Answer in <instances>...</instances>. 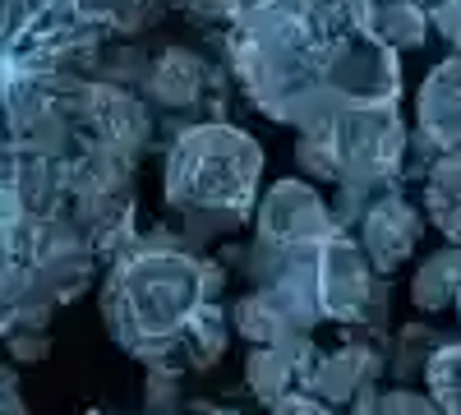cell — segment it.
Returning a JSON list of instances; mask_svg holds the SVG:
<instances>
[{"label":"cell","instance_id":"cell-1","mask_svg":"<svg viewBox=\"0 0 461 415\" xmlns=\"http://www.w3.org/2000/svg\"><path fill=\"white\" fill-rule=\"evenodd\" d=\"M162 0H0V337L51 328L139 236Z\"/></svg>","mask_w":461,"mask_h":415},{"label":"cell","instance_id":"cell-2","mask_svg":"<svg viewBox=\"0 0 461 415\" xmlns=\"http://www.w3.org/2000/svg\"><path fill=\"white\" fill-rule=\"evenodd\" d=\"M226 65L254 111L300 134L402 97L374 0H254L226 32Z\"/></svg>","mask_w":461,"mask_h":415},{"label":"cell","instance_id":"cell-3","mask_svg":"<svg viewBox=\"0 0 461 415\" xmlns=\"http://www.w3.org/2000/svg\"><path fill=\"white\" fill-rule=\"evenodd\" d=\"M226 286V268L217 258H199L176 236H134L111 258L102 282V319L115 347L134 360L176 365L180 369V337L203 300H217Z\"/></svg>","mask_w":461,"mask_h":415},{"label":"cell","instance_id":"cell-4","mask_svg":"<svg viewBox=\"0 0 461 415\" xmlns=\"http://www.w3.org/2000/svg\"><path fill=\"white\" fill-rule=\"evenodd\" d=\"M258 176H263V148L249 130L226 121H194L167 148L162 199L189 226L208 221L203 236L236 231L258 208Z\"/></svg>","mask_w":461,"mask_h":415},{"label":"cell","instance_id":"cell-5","mask_svg":"<svg viewBox=\"0 0 461 415\" xmlns=\"http://www.w3.org/2000/svg\"><path fill=\"white\" fill-rule=\"evenodd\" d=\"M319 310L323 319L337 323H365V328H383L388 300H383L378 273L369 254L360 249V240L351 231H337L319 245Z\"/></svg>","mask_w":461,"mask_h":415},{"label":"cell","instance_id":"cell-6","mask_svg":"<svg viewBox=\"0 0 461 415\" xmlns=\"http://www.w3.org/2000/svg\"><path fill=\"white\" fill-rule=\"evenodd\" d=\"M254 226H258V245H273V249H314L337 231L332 208L310 180H277L254 208Z\"/></svg>","mask_w":461,"mask_h":415},{"label":"cell","instance_id":"cell-7","mask_svg":"<svg viewBox=\"0 0 461 415\" xmlns=\"http://www.w3.org/2000/svg\"><path fill=\"white\" fill-rule=\"evenodd\" d=\"M139 93L152 111L158 106L162 111H189L203 97L221 111V74L189 47H167V51H158V60H148Z\"/></svg>","mask_w":461,"mask_h":415},{"label":"cell","instance_id":"cell-8","mask_svg":"<svg viewBox=\"0 0 461 415\" xmlns=\"http://www.w3.org/2000/svg\"><path fill=\"white\" fill-rule=\"evenodd\" d=\"M378 374H383V351L374 342H365V337H351L341 351L314 356L295 388L310 397H323L328 406H351L365 388H374Z\"/></svg>","mask_w":461,"mask_h":415},{"label":"cell","instance_id":"cell-9","mask_svg":"<svg viewBox=\"0 0 461 415\" xmlns=\"http://www.w3.org/2000/svg\"><path fill=\"white\" fill-rule=\"evenodd\" d=\"M415 139L429 153L461 148V56L438 60L415 97Z\"/></svg>","mask_w":461,"mask_h":415},{"label":"cell","instance_id":"cell-10","mask_svg":"<svg viewBox=\"0 0 461 415\" xmlns=\"http://www.w3.org/2000/svg\"><path fill=\"white\" fill-rule=\"evenodd\" d=\"M420 231H425V226H420V212L397 190H383L360 217V249L369 254L374 273H397L411 258Z\"/></svg>","mask_w":461,"mask_h":415},{"label":"cell","instance_id":"cell-11","mask_svg":"<svg viewBox=\"0 0 461 415\" xmlns=\"http://www.w3.org/2000/svg\"><path fill=\"white\" fill-rule=\"evenodd\" d=\"M230 342L226 332V310L217 305V300H203V305L194 310V319L185 323V337H180V365H189L194 374H208L221 351Z\"/></svg>","mask_w":461,"mask_h":415},{"label":"cell","instance_id":"cell-12","mask_svg":"<svg viewBox=\"0 0 461 415\" xmlns=\"http://www.w3.org/2000/svg\"><path fill=\"white\" fill-rule=\"evenodd\" d=\"M425 203H429V217L434 226L461 245V148L452 153H438V162L429 167V185H425Z\"/></svg>","mask_w":461,"mask_h":415},{"label":"cell","instance_id":"cell-13","mask_svg":"<svg viewBox=\"0 0 461 415\" xmlns=\"http://www.w3.org/2000/svg\"><path fill=\"white\" fill-rule=\"evenodd\" d=\"M456 286H461V245H447L438 254H429L425 263L415 268V282H411V300L420 310H447L456 300Z\"/></svg>","mask_w":461,"mask_h":415},{"label":"cell","instance_id":"cell-14","mask_svg":"<svg viewBox=\"0 0 461 415\" xmlns=\"http://www.w3.org/2000/svg\"><path fill=\"white\" fill-rule=\"evenodd\" d=\"M295 379H300V360L282 347H254L249 360H245V383L263 406H273L286 392H295Z\"/></svg>","mask_w":461,"mask_h":415},{"label":"cell","instance_id":"cell-15","mask_svg":"<svg viewBox=\"0 0 461 415\" xmlns=\"http://www.w3.org/2000/svg\"><path fill=\"white\" fill-rule=\"evenodd\" d=\"M374 28L393 51L425 47L429 37V10L420 0H374Z\"/></svg>","mask_w":461,"mask_h":415},{"label":"cell","instance_id":"cell-16","mask_svg":"<svg viewBox=\"0 0 461 415\" xmlns=\"http://www.w3.org/2000/svg\"><path fill=\"white\" fill-rule=\"evenodd\" d=\"M425 383L443 415H461V342L443 337L434 347V356L425 360Z\"/></svg>","mask_w":461,"mask_h":415},{"label":"cell","instance_id":"cell-17","mask_svg":"<svg viewBox=\"0 0 461 415\" xmlns=\"http://www.w3.org/2000/svg\"><path fill=\"white\" fill-rule=\"evenodd\" d=\"M295 167L304 171V180H323V185H337V176H341L337 148L328 134H300L295 139Z\"/></svg>","mask_w":461,"mask_h":415},{"label":"cell","instance_id":"cell-18","mask_svg":"<svg viewBox=\"0 0 461 415\" xmlns=\"http://www.w3.org/2000/svg\"><path fill=\"white\" fill-rule=\"evenodd\" d=\"M443 342V337L434 332V328H425V323H411V328H402V337H397V351H393V360H388V369L393 374H415V369H425V360L434 356V347Z\"/></svg>","mask_w":461,"mask_h":415},{"label":"cell","instance_id":"cell-19","mask_svg":"<svg viewBox=\"0 0 461 415\" xmlns=\"http://www.w3.org/2000/svg\"><path fill=\"white\" fill-rule=\"evenodd\" d=\"M148 415H180V369L176 365H152L143 383Z\"/></svg>","mask_w":461,"mask_h":415},{"label":"cell","instance_id":"cell-20","mask_svg":"<svg viewBox=\"0 0 461 415\" xmlns=\"http://www.w3.org/2000/svg\"><path fill=\"white\" fill-rule=\"evenodd\" d=\"M254 5V0H180V10L189 19H199V23H236L245 10Z\"/></svg>","mask_w":461,"mask_h":415},{"label":"cell","instance_id":"cell-21","mask_svg":"<svg viewBox=\"0 0 461 415\" xmlns=\"http://www.w3.org/2000/svg\"><path fill=\"white\" fill-rule=\"evenodd\" d=\"M378 415H443L434 397H420L411 388H393V392H378Z\"/></svg>","mask_w":461,"mask_h":415},{"label":"cell","instance_id":"cell-22","mask_svg":"<svg viewBox=\"0 0 461 415\" xmlns=\"http://www.w3.org/2000/svg\"><path fill=\"white\" fill-rule=\"evenodd\" d=\"M5 342H10V356L19 365H32V360H47L51 356V332L47 328H19V332L5 337Z\"/></svg>","mask_w":461,"mask_h":415},{"label":"cell","instance_id":"cell-23","mask_svg":"<svg viewBox=\"0 0 461 415\" xmlns=\"http://www.w3.org/2000/svg\"><path fill=\"white\" fill-rule=\"evenodd\" d=\"M429 28H434L438 37H447L452 56H461V0H434V10H429Z\"/></svg>","mask_w":461,"mask_h":415},{"label":"cell","instance_id":"cell-24","mask_svg":"<svg viewBox=\"0 0 461 415\" xmlns=\"http://www.w3.org/2000/svg\"><path fill=\"white\" fill-rule=\"evenodd\" d=\"M273 415H341L337 406H328L323 397H310V392H286L282 401H273Z\"/></svg>","mask_w":461,"mask_h":415},{"label":"cell","instance_id":"cell-25","mask_svg":"<svg viewBox=\"0 0 461 415\" xmlns=\"http://www.w3.org/2000/svg\"><path fill=\"white\" fill-rule=\"evenodd\" d=\"M0 415H28L19 379H14V369H5V365H0Z\"/></svg>","mask_w":461,"mask_h":415},{"label":"cell","instance_id":"cell-26","mask_svg":"<svg viewBox=\"0 0 461 415\" xmlns=\"http://www.w3.org/2000/svg\"><path fill=\"white\" fill-rule=\"evenodd\" d=\"M351 415H378V392H374V388H365V392L351 401Z\"/></svg>","mask_w":461,"mask_h":415},{"label":"cell","instance_id":"cell-27","mask_svg":"<svg viewBox=\"0 0 461 415\" xmlns=\"http://www.w3.org/2000/svg\"><path fill=\"white\" fill-rule=\"evenodd\" d=\"M180 415H240V410H230V406H208V401H194L189 410H180Z\"/></svg>","mask_w":461,"mask_h":415},{"label":"cell","instance_id":"cell-28","mask_svg":"<svg viewBox=\"0 0 461 415\" xmlns=\"http://www.w3.org/2000/svg\"><path fill=\"white\" fill-rule=\"evenodd\" d=\"M456 314H461V286H456Z\"/></svg>","mask_w":461,"mask_h":415},{"label":"cell","instance_id":"cell-29","mask_svg":"<svg viewBox=\"0 0 461 415\" xmlns=\"http://www.w3.org/2000/svg\"><path fill=\"white\" fill-rule=\"evenodd\" d=\"M88 415H111V410H88Z\"/></svg>","mask_w":461,"mask_h":415},{"label":"cell","instance_id":"cell-30","mask_svg":"<svg viewBox=\"0 0 461 415\" xmlns=\"http://www.w3.org/2000/svg\"><path fill=\"white\" fill-rule=\"evenodd\" d=\"M420 5H434V0H420Z\"/></svg>","mask_w":461,"mask_h":415}]
</instances>
